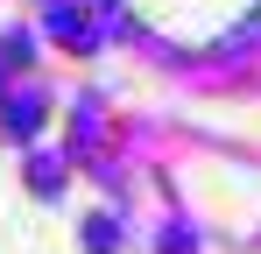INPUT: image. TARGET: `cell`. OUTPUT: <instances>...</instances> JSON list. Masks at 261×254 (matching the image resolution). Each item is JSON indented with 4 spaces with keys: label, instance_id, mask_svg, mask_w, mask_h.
Masks as SVG:
<instances>
[{
    "label": "cell",
    "instance_id": "obj_1",
    "mask_svg": "<svg viewBox=\"0 0 261 254\" xmlns=\"http://www.w3.org/2000/svg\"><path fill=\"white\" fill-rule=\"evenodd\" d=\"M49 29H57L64 42H92V36H99V29H92L85 14H71V7H57V14H49Z\"/></svg>",
    "mask_w": 261,
    "mask_h": 254
},
{
    "label": "cell",
    "instance_id": "obj_2",
    "mask_svg": "<svg viewBox=\"0 0 261 254\" xmlns=\"http://www.w3.org/2000/svg\"><path fill=\"white\" fill-rule=\"evenodd\" d=\"M85 247H92V254H113V247H120L113 219H85Z\"/></svg>",
    "mask_w": 261,
    "mask_h": 254
},
{
    "label": "cell",
    "instance_id": "obj_3",
    "mask_svg": "<svg viewBox=\"0 0 261 254\" xmlns=\"http://www.w3.org/2000/svg\"><path fill=\"white\" fill-rule=\"evenodd\" d=\"M7 127L14 134H36V106H7Z\"/></svg>",
    "mask_w": 261,
    "mask_h": 254
}]
</instances>
